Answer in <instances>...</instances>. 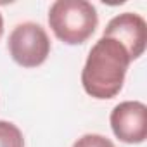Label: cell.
Returning <instances> with one entry per match:
<instances>
[{
    "label": "cell",
    "instance_id": "cell-7",
    "mask_svg": "<svg viewBox=\"0 0 147 147\" xmlns=\"http://www.w3.org/2000/svg\"><path fill=\"white\" fill-rule=\"evenodd\" d=\"M73 147H114V144L104 137V135H99V133H87L83 137H80Z\"/></svg>",
    "mask_w": 147,
    "mask_h": 147
},
{
    "label": "cell",
    "instance_id": "cell-6",
    "mask_svg": "<svg viewBox=\"0 0 147 147\" xmlns=\"http://www.w3.org/2000/svg\"><path fill=\"white\" fill-rule=\"evenodd\" d=\"M0 147H24L23 131L11 121L0 119Z\"/></svg>",
    "mask_w": 147,
    "mask_h": 147
},
{
    "label": "cell",
    "instance_id": "cell-4",
    "mask_svg": "<svg viewBox=\"0 0 147 147\" xmlns=\"http://www.w3.org/2000/svg\"><path fill=\"white\" fill-rule=\"evenodd\" d=\"M109 123L116 138L125 144H142L147 138V107L144 102H119L111 111Z\"/></svg>",
    "mask_w": 147,
    "mask_h": 147
},
{
    "label": "cell",
    "instance_id": "cell-1",
    "mask_svg": "<svg viewBox=\"0 0 147 147\" xmlns=\"http://www.w3.org/2000/svg\"><path fill=\"white\" fill-rule=\"evenodd\" d=\"M126 49L114 38H99L90 49L82 71L83 90L99 100L116 97L125 83L130 66Z\"/></svg>",
    "mask_w": 147,
    "mask_h": 147
},
{
    "label": "cell",
    "instance_id": "cell-5",
    "mask_svg": "<svg viewBox=\"0 0 147 147\" xmlns=\"http://www.w3.org/2000/svg\"><path fill=\"white\" fill-rule=\"evenodd\" d=\"M102 36L119 42L126 49L130 61H135L145 52L147 47V23L140 14L123 12L107 23Z\"/></svg>",
    "mask_w": 147,
    "mask_h": 147
},
{
    "label": "cell",
    "instance_id": "cell-3",
    "mask_svg": "<svg viewBox=\"0 0 147 147\" xmlns=\"http://www.w3.org/2000/svg\"><path fill=\"white\" fill-rule=\"evenodd\" d=\"M7 49L12 61L21 67H38L47 61L52 45L45 28L28 21L11 31Z\"/></svg>",
    "mask_w": 147,
    "mask_h": 147
},
{
    "label": "cell",
    "instance_id": "cell-2",
    "mask_svg": "<svg viewBox=\"0 0 147 147\" xmlns=\"http://www.w3.org/2000/svg\"><path fill=\"white\" fill-rule=\"evenodd\" d=\"M97 24V9L87 0H57L49 9V26L66 45L85 43Z\"/></svg>",
    "mask_w": 147,
    "mask_h": 147
},
{
    "label": "cell",
    "instance_id": "cell-8",
    "mask_svg": "<svg viewBox=\"0 0 147 147\" xmlns=\"http://www.w3.org/2000/svg\"><path fill=\"white\" fill-rule=\"evenodd\" d=\"M2 35H4V18L0 14V38H2Z\"/></svg>",
    "mask_w": 147,
    "mask_h": 147
}]
</instances>
